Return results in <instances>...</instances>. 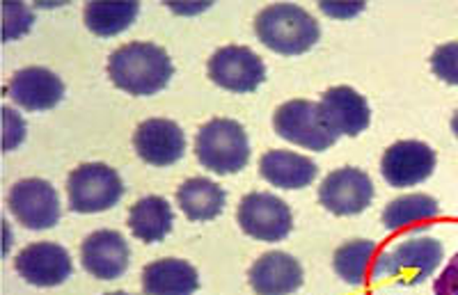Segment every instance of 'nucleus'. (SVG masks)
<instances>
[{
    "instance_id": "nucleus-30",
    "label": "nucleus",
    "mask_w": 458,
    "mask_h": 295,
    "mask_svg": "<svg viewBox=\"0 0 458 295\" xmlns=\"http://www.w3.org/2000/svg\"><path fill=\"white\" fill-rule=\"evenodd\" d=\"M106 295H131V293H124V291H114V293H106Z\"/></svg>"
},
{
    "instance_id": "nucleus-23",
    "label": "nucleus",
    "mask_w": 458,
    "mask_h": 295,
    "mask_svg": "<svg viewBox=\"0 0 458 295\" xmlns=\"http://www.w3.org/2000/svg\"><path fill=\"white\" fill-rule=\"evenodd\" d=\"M378 259V248L374 240H349L335 252V273L342 277L346 284L362 286L374 277V266Z\"/></svg>"
},
{
    "instance_id": "nucleus-21",
    "label": "nucleus",
    "mask_w": 458,
    "mask_h": 295,
    "mask_svg": "<svg viewBox=\"0 0 458 295\" xmlns=\"http://www.w3.org/2000/svg\"><path fill=\"white\" fill-rule=\"evenodd\" d=\"M227 195L223 188L211 179H188L179 186L177 204L188 220L193 223H207V220L218 218L223 213Z\"/></svg>"
},
{
    "instance_id": "nucleus-7",
    "label": "nucleus",
    "mask_w": 458,
    "mask_h": 295,
    "mask_svg": "<svg viewBox=\"0 0 458 295\" xmlns=\"http://www.w3.org/2000/svg\"><path fill=\"white\" fill-rule=\"evenodd\" d=\"M241 229L261 243H277L292 233V211L280 197L271 192H250L245 195L236 211Z\"/></svg>"
},
{
    "instance_id": "nucleus-25",
    "label": "nucleus",
    "mask_w": 458,
    "mask_h": 295,
    "mask_svg": "<svg viewBox=\"0 0 458 295\" xmlns=\"http://www.w3.org/2000/svg\"><path fill=\"white\" fill-rule=\"evenodd\" d=\"M431 69L445 83L458 85V42L437 46L431 55Z\"/></svg>"
},
{
    "instance_id": "nucleus-22",
    "label": "nucleus",
    "mask_w": 458,
    "mask_h": 295,
    "mask_svg": "<svg viewBox=\"0 0 458 295\" xmlns=\"http://www.w3.org/2000/svg\"><path fill=\"white\" fill-rule=\"evenodd\" d=\"M174 213L167 199L149 195L138 199L129 211V229L142 243H158L170 233Z\"/></svg>"
},
{
    "instance_id": "nucleus-18",
    "label": "nucleus",
    "mask_w": 458,
    "mask_h": 295,
    "mask_svg": "<svg viewBox=\"0 0 458 295\" xmlns=\"http://www.w3.org/2000/svg\"><path fill=\"white\" fill-rule=\"evenodd\" d=\"M259 172L273 186L284 188V190H301L317 179L318 167L308 156L273 149L261 156Z\"/></svg>"
},
{
    "instance_id": "nucleus-10",
    "label": "nucleus",
    "mask_w": 458,
    "mask_h": 295,
    "mask_svg": "<svg viewBox=\"0 0 458 295\" xmlns=\"http://www.w3.org/2000/svg\"><path fill=\"white\" fill-rule=\"evenodd\" d=\"M374 199V183L369 174L358 167H342L330 172L318 186V202L335 215H358Z\"/></svg>"
},
{
    "instance_id": "nucleus-1",
    "label": "nucleus",
    "mask_w": 458,
    "mask_h": 295,
    "mask_svg": "<svg viewBox=\"0 0 458 295\" xmlns=\"http://www.w3.org/2000/svg\"><path fill=\"white\" fill-rule=\"evenodd\" d=\"M174 67L165 48L149 42L120 46L108 60V76L114 85L133 97H151L170 83Z\"/></svg>"
},
{
    "instance_id": "nucleus-17",
    "label": "nucleus",
    "mask_w": 458,
    "mask_h": 295,
    "mask_svg": "<svg viewBox=\"0 0 458 295\" xmlns=\"http://www.w3.org/2000/svg\"><path fill=\"white\" fill-rule=\"evenodd\" d=\"M257 295H292L302 284V268L298 259L286 252H266L248 273Z\"/></svg>"
},
{
    "instance_id": "nucleus-11",
    "label": "nucleus",
    "mask_w": 458,
    "mask_h": 295,
    "mask_svg": "<svg viewBox=\"0 0 458 295\" xmlns=\"http://www.w3.org/2000/svg\"><path fill=\"white\" fill-rule=\"evenodd\" d=\"M436 170V151L424 142L401 140L386 149L380 172L392 188H411L427 181Z\"/></svg>"
},
{
    "instance_id": "nucleus-19",
    "label": "nucleus",
    "mask_w": 458,
    "mask_h": 295,
    "mask_svg": "<svg viewBox=\"0 0 458 295\" xmlns=\"http://www.w3.org/2000/svg\"><path fill=\"white\" fill-rule=\"evenodd\" d=\"M198 289V270L183 259H158L142 270L147 295H193Z\"/></svg>"
},
{
    "instance_id": "nucleus-29",
    "label": "nucleus",
    "mask_w": 458,
    "mask_h": 295,
    "mask_svg": "<svg viewBox=\"0 0 458 295\" xmlns=\"http://www.w3.org/2000/svg\"><path fill=\"white\" fill-rule=\"evenodd\" d=\"M452 131H454V135L458 138V110H456V114L452 117Z\"/></svg>"
},
{
    "instance_id": "nucleus-9",
    "label": "nucleus",
    "mask_w": 458,
    "mask_h": 295,
    "mask_svg": "<svg viewBox=\"0 0 458 295\" xmlns=\"http://www.w3.org/2000/svg\"><path fill=\"white\" fill-rule=\"evenodd\" d=\"M208 78L229 92H252L264 83V60L248 46H223L208 60Z\"/></svg>"
},
{
    "instance_id": "nucleus-2",
    "label": "nucleus",
    "mask_w": 458,
    "mask_h": 295,
    "mask_svg": "<svg viewBox=\"0 0 458 295\" xmlns=\"http://www.w3.org/2000/svg\"><path fill=\"white\" fill-rule=\"evenodd\" d=\"M255 32L264 46L282 55H301L318 42V23L308 10L277 3L268 5L257 14Z\"/></svg>"
},
{
    "instance_id": "nucleus-26",
    "label": "nucleus",
    "mask_w": 458,
    "mask_h": 295,
    "mask_svg": "<svg viewBox=\"0 0 458 295\" xmlns=\"http://www.w3.org/2000/svg\"><path fill=\"white\" fill-rule=\"evenodd\" d=\"M433 293L436 295H458V252L454 254L440 277H436L433 284Z\"/></svg>"
},
{
    "instance_id": "nucleus-12",
    "label": "nucleus",
    "mask_w": 458,
    "mask_h": 295,
    "mask_svg": "<svg viewBox=\"0 0 458 295\" xmlns=\"http://www.w3.org/2000/svg\"><path fill=\"white\" fill-rule=\"evenodd\" d=\"M318 110H321L323 124L328 126L335 138H339V135L355 138L362 131H367L371 122L367 98L355 92L353 88H346V85L330 88L323 94L321 101H318Z\"/></svg>"
},
{
    "instance_id": "nucleus-28",
    "label": "nucleus",
    "mask_w": 458,
    "mask_h": 295,
    "mask_svg": "<svg viewBox=\"0 0 458 295\" xmlns=\"http://www.w3.org/2000/svg\"><path fill=\"white\" fill-rule=\"evenodd\" d=\"M321 10L326 12V14L344 19V16H351V14H355V12L362 10V5H360V3H355V5H333V3L328 5V3H321Z\"/></svg>"
},
{
    "instance_id": "nucleus-4",
    "label": "nucleus",
    "mask_w": 458,
    "mask_h": 295,
    "mask_svg": "<svg viewBox=\"0 0 458 295\" xmlns=\"http://www.w3.org/2000/svg\"><path fill=\"white\" fill-rule=\"evenodd\" d=\"M195 154L208 172L236 174L250 161V142L239 122L211 120L195 138Z\"/></svg>"
},
{
    "instance_id": "nucleus-3",
    "label": "nucleus",
    "mask_w": 458,
    "mask_h": 295,
    "mask_svg": "<svg viewBox=\"0 0 458 295\" xmlns=\"http://www.w3.org/2000/svg\"><path fill=\"white\" fill-rule=\"evenodd\" d=\"M445 257V248L436 239H411L390 252L378 254L371 282H396L399 286H417L427 282Z\"/></svg>"
},
{
    "instance_id": "nucleus-16",
    "label": "nucleus",
    "mask_w": 458,
    "mask_h": 295,
    "mask_svg": "<svg viewBox=\"0 0 458 295\" xmlns=\"http://www.w3.org/2000/svg\"><path fill=\"white\" fill-rule=\"evenodd\" d=\"M7 97L19 108L30 110V113H44V110L55 108L63 101L64 83L51 69L28 67L10 78Z\"/></svg>"
},
{
    "instance_id": "nucleus-8",
    "label": "nucleus",
    "mask_w": 458,
    "mask_h": 295,
    "mask_svg": "<svg viewBox=\"0 0 458 295\" xmlns=\"http://www.w3.org/2000/svg\"><path fill=\"white\" fill-rule=\"evenodd\" d=\"M10 211L19 223L32 232L55 227L60 220V197L44 179H23L10 190Z\"/></svg>"
},
{
    "instance_id": "nucleus-27",
    "label": "nucleus",
    "mask_w": 458,
    "mask_h": 295,
    "mask_svg": "<svg viewBox=\"0 0 458 295\" xmlns=\"http://www.w3.org/2000/svg\"><path fill=\"white\" fill-rule=\"evenodd\" d=\"M3 113H5V149L10 151L16 145H21L26 138V124L12 108H3Z\"/></svg>"
},
{
    "instance_id": "nucleus-6",
    "label": "nucleus",
    "mask_w": 458,
    "mask_h": 295,
    "mask_svg": "<svg viewBox=\"0 0 458 295\" xmlns=\"http://www.w3.org/2000/svg\"><path fill=\"white\" fill-rule=\"evenodd\" d=\"M273 129L286 142H293L302 149L326 151L337 142L328 126L323 124L318 104L305 98H293L282 104L273 117Z\"/></svg>"
},
{
    "instance_id": "nucleus-20",
    "label": "nucleus",
    "mask_w": 458,
    "mask_h": 295,
    "mask_svg": "<svg viewBox=\"0 0 458 295\" xmlns=\"http://www.w3.org/2000/svg\"><path fill=\"white\" fill-rule=\"evenodd\" d=\"M440 215V206L428 195H403L392 199L383 211V224L390 232H424Z\"/></svg>"
},
{
    "instance_id": "nucleus-13",
    "label": "nucleus",
    "mask_w": 458,
    "mask_h": 295,
    "mask_svg": "<svg viewBox=\"0 0 458 295\" xmlns=\"http://www.w3.org/2000/svg\"><path fill=\"white\" fill-rule=\"evenodd\" d=\"M133 147L147 165L167 167L183 158L186 135L177 122L157 117V120H147L138 126L136 135H133Z\"/></svg>"
},
{
    "instance_id": "nucleus-14",
    "label": "nucleus",
    "mask_w": 458,
    "mask_h": 295,
    "mask_svg": "<svg viewBox=\"0 0 458 295\" xmlns=\"http://www.w3.org/2000/svg\"><path fill=\"white\" fill-rule=\"evenodd\" d=\"M83 268L97 280H117L126 273L131 261V249L126 239L114 229H99L89 233L81 248Z\"/></svg>"
},
{
    "instance_id": "nucleus-5",
    "label": "nucleus",
    "mask_w": 458,
    "mask_h": 295,
    "mask_svg": "<svg viewBox=\"0 0 458 295\" xmlns=\"http://www.w3.org/2000/svg\"><path fill=\"white\" fill-rule=\"evenodd\" d=\"M124 195L120 174L106 163H85L67 179L69 206L76 213H101L113 208Z\"/></svg>"
},
{
    "instance_id": "nucleus-24",
    "label": "nucleus",
    "mask_w": 458,
    "mask_h": 295,
    "mask_svg": "<svg viewBox=\"0 0 458 295\" xmlns=\"http://www.w3.org/2000/svg\"><path fill=\"white\" fill-rule=\"evenodd\" d=\"M138 12H140L138 3H88L85 26L99 37L120 35L136 21Z\"/></svg>"
},
{
    "instance_id": "nucleus-15",
    "label": "nucleus",
    "mask_w": 458,
    "mask_h": 295,
    "mask_svg": "<svg viewBox=\"0 0 458 295\" xmlns=\"http://www.w3.org/2000/svg\"><path fill=\"white\" fill-rule=\"evenodd\" d=\"M16 273L32 286H57L72 277L73 264L63 245L32 243L16 257Z\"/></svg>"
}]
</instances>
